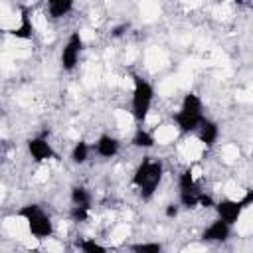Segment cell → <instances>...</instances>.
<instances>
[{"label":"cell","mask_w":253,"mask_h":253,"mask_svg":"<svg viewBox=\"0 0 253 253\" xmlns=\"http://www.w3.org/2000/svg\"><path fill=\"white\" fill-rule=\"evenodd\" d=\"M132 253H162V245L156 241H144V243H132Z\"/></svg>","instance_id":"cell-18"},{"label":"cell","mask_w":253,"mask_h":253,"mask_svg":"<svg viewBox=\"0 0 253 253\" xmlns=\"http://www.w3.org/2000/svg\"><path fill=\"white\" fill-rule=\"evenodd\" d=\"M217 134H219L217 125L213 121H210V119L204 117L202 123H200V126H198V138H200V142H204L206 146H213L215 140H217Z\"/></svg>","instance_id":"cell-10"},{"label":"cell","mask_w":253,"mask_h":253,"mask_svg":"<svg viewBox=\"0 0 253 253\" xmlns=\"http://www.w3.org/2000/svg\"><path fill=\"white\" fill-rule=\"evenodd\" d=\"M77 247L81 249V253H107V249L95 239H77Z\"/></svg>","instance_id":"cell-19"},{"label":"cell","mask_w":253,"mask_h":253,"mask_svg":"<svg viewBox=\"0 0 253 253\" xmlns=\"http://www.w3.org/2000/svg\"><path fill=\"white\" fill-rule=\"evenodd\" d=\"M8 34L14 36V38H18V40H32V36H34V26H32V20H30L28 8H22V12H20V26L8 30Z\"/></svg>","instance_id":"cell-9"},{"label":"cell","mask_w":253,"mask_h":253,"mask_svg":"<svg viewBox=\"0 0 253 253\" xmlns=\"http://www.w3.org/2000/svg\"><path fill=\"white\" fill-rule=\"evenodd\" d=\"M198 206H202V208H213L215 202H213L211 196H208V194H198Z\"/></svg>","instance_id":"cell-22"},{"label":"cell","mask_w":253,"mask_h":253,"mask_svg":"<svg viewBox=\"0 0 253 253\" xmlns=\"http://www.w3.org/2000/svg\"><path fill=\"white\" fill-rule=\"evenodd\" d=\"M69 217L73 221H87L89 219V208H85V206H73L71 211H69Z\"/></svg>","instance_id":"cell-21"},{"label":"cell","mask_w":253,"mask_h":253,"mask_svg":"<svg viewBox=\"0 0 253 253\" xmlns=\"http://www.w3.org/2000/svg\"><path fill=\"white\" fill-rule=\"evenodd\" d=\"M239 204L243 206V210H245V208H249V206L253 204V190H247V192H245V196L239 200Z\"/></svg>","instance_id":"cell-23"},{"label":"cell","mask_w":253,"mask_h":253,"mask_svg":"<svg viewBox=\"0 0 253 253\" xmlns=\"http://www.w3.org/2000/svg\"><path fill=\"white\" fill-rule=\"evenodd\" d=\"M178 186H180V194H182V192H194V190H196V182H194L192 168H186V170L180 174Z\"/></svg>","instance_id":"cell-17"},{"label":"cell","mask_w":253,"mask_h":253,"mask_svg":"<svg viewBox=\"0 0 253 253\" xmlns=\"http://www.w3.org/2000/svg\"><path fill=\"white\" fill-rule=\"evenodd\" d=\"M164 174V166L160 160H150V158H142V162L136 166L134 174H132V184L140 190V198L142 200H150L152 194L156 192L160 180Z\"/></svg>","instance_id":"cell-1"},{"label":"cell","mask_w":253,"mask_h":253,"mask_svg":"<svg viewBox=\"0 0 253 253\" xmlns=\"http://www.w3.org/2000/svg\"><path fill=\"white\" fill-rule=\"evenodd\" d=\"M95 152L103 158H113L119 152V140L111 134H101L95 142Z\"/></svg>","instance_id":"cell-11"},{"label":"cell","mask_w":253,"mask_h":253,"mask_svg":"<svg viewBox=\"0 0 253 253\" xmlns=\"http://www.w3.org/2000/svg\"><path fill=\"white\" fill-rule=\"evenodd\" d=\"M213 208H215L219 219L225 221L229 227H231L233 223H237V219H239L241 213H243V206L239 204V200H231V198H221Z\"/></svg>","instance_id":"cell-5"},{"label":"cell","mask_w":253,"mask_h":253,"mask_svg":"<svg viewBox=\"0 0 253 253\" xmlns=\"http://www.w3.org/2000/svg\"><path fill=\"white\" fill-rule=\"evenodd\" d=\"M71 10H73V2L71 0H49L47 2V12H49V16L53 20L67 16Z\"/></svg>","instance_id":"cell-12"},{"label":"cell","mask_w":253,"mask_h":253,"mask_svg":"<svg viewBox=\"0 0 253 253\" xmlns=\"http://www.w3.org/2000/svg\"><path fill=\"white\" fill-rule=\"evenodd\" d=\"M87 158H89V144L85 140H77L71 150V160L75 164H83V162H87Z\"/></svg>","instance_id":"cell-16"},{"label":"cell","mask_w":253,"mask_h":253,"mask_svg":"<svg viewBox=\"0 0 253 253\" xmlns=\"http://www.w3.org/2000/svg\"><path fill=\"white\" fill-rule=\"evenodd\" d=\"M164 213H166V217H170V219H172V217H176V215H178V206H174V204H168Z\"/></svg>","instance_id":"cell-24"},{"label":"cell","mask_w":253,"mask_h":253,"mask_svg":"<svg viewBox=\"0 0 253 253\" xmlns=\"http://www.w3.org/2000/svg\"><path fill=\"white\" fill-rule=\"evenodd\" d=\"M81 49H83V38H81L79 32H73V34L69 36V40H67L63 51H61V67H63L65 71L75 69V65H77V61H79Z\"/></svg>","instance_id":"cell-4"},{"label":"cell","mask_w":253,"mask_h":253,"mask_svg":"<svg viewBox=\"0 0 253 253\" xmlns=\"http://www.w3.org/2000/svg\"><path fill=\"white\" fill-rule=\"evenodd\" d=\"M130 142H132V146H136V148H152L156 140H154V136H152L148 130H144V128H136V132L132 134Z\"/></svg>","instance_id":"cell-14"},{"label":"cell","mask_w":253,"mask_h":253,"mask_svg":"<svg viewBox=\"0 0 253 253\" xmlns=\"http://www.w3.org/2000/svg\"><path fill=\"white\" fill-rule=\"evenodd\" d=\"M202 119H204V115H190V113H184V111L174 113V123L178 125V130L184 132V134L194 132L200 126Z\"/></svg>","instance_id":"cell-8"},{"label":"cell","mask_w":253,"mask_h":253,"mask_svg":"<svg viewBox=\"0 0 253 253\" xmlns=\"http://www.w3.org/2000/svg\"><path fill=\"white\" fill-rule=\"evenodd\" d=\"M198 190H194V192H182L180 194V204L184 206V208H196L198 206Z\"/></svg>","instance_id":"cell-20"},{"label":"cell","mask_w":253,"mask_h":253,"mask_svg":"<svg viewBox=\"0 0 253 253\" xmlns=\"http://www.w3.org/2000/svg\"><path fill=\"white\" fill-rule=\"evenodd\" d=\"M126 30H128V24H121V26H117V28L113 30V36H115V38H119V36H123Z\"/></svg>","instance_id":"cell-25"},{"label":"cell","mask_w":253,"mask_h":253,"mask_svg":"<svg viewBox=\"0 0 253 253\" xmlns=\"http://www.w3.org/2000/svg\"><path fill=\"white\" fill-rule=\"evenodd\" d=\"M202 109H204V107H202V99H200L196 93L184 95V99H182V109H180V111L190 113V115H204Z\"/></svg>","instance_id":"cell-13"},{"label":"cell","mask_w":253,"mask_h":253,"mask_svg":"<svg viewBox=\"0 0 253 253\" xmlns=\"http://www.w3.org/2000/svg\"><path fill=\"white\" fill-rule=\"evenodd\" d=\"M229 231H231V227H229L225 221L215 219L213 223H210V225L204 229L202 239H204V241H227V239H229Z\"/></svg>","instance_id":"cell-7"},{"label":"cell","mask_w":253,"mask_h":253,"mask_svg":"<svg viewBox=\"0 0 253 253\" xmlns=\"http://www.w3.org/2000/svg\"><path fill=\"white\" fill-rule=\"evenodd\" d=\"M28 152H30V156H32L36 162H43V160H49V158L55 156L51 144H49L43 136L30 138V140H28Z\"/></svg>","instance_id":"cell-6"},{"label":"cell","mask_w":253,"mask_h":253,"mask_svg":"<svg viewBox=\"0 0 253 253\" xmlns=\"http://www.w3.org/2000/svg\"><path fill=\"white\" fill-rule=\"evenodd\" d=\"M18 215L28 221V229L36 239H47L53 233V221L51 217L38 206V204H26L18 210Z\"/></svg>","instance_id":"cell-2"},{"label":"cell","mask_w":253,"mask_h":253,"mask_svg":"<svg viewBox=\"0 0 253 253\" xmlns=\"http://www.w3.org/2000/svg\"><path fill=\"white\" fill-rule=\"evenodd\" d=\"M71 202H73V206L91 208V194H89V190L83 188V186H73L71 188Z\"/></svg>","instance_id":"cell-15"},{"label":"cell","mask_w":253,"mask_h":253,"mask_svg":"<svg viewBox=\"0 0 253 253\" xmlns=\"http://www.w3.org/2000/svg\"><path fill=\"white\" fill-rule=\"evenodd\" d=\"M132 83H134V89H132V103H130V111H132V117L136 123H144L146 117H148V111L152 107V99H154V89L152 85L142 79L140 75H132Z\"/></svg>","instance_id":"cell-3"}]
</instances>
